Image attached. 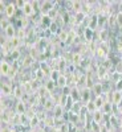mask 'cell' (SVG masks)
Masks as SVG:
<instances>
[{
    "mask_svg": "<svg viewBox=\"0 0 122 132\" xmlns=\"http://www.w3.org/2000/svg\"><path fill=\"white\" fill-rule=\"evenodd\" d=\"M21 12H23V15L25 17H31V16L35 15L36 9H35V4H33V2H25L24 8L21 9Z\"/></svg>",
    "mask_w": 122,
    "mask_h": 132,
    "instance_id": "cell-1",
    "label": "cell"
},
{
    "mask_svg": "<svg viewBox=\"0 0 122 132\" xmlns=\"http://www.w3.org/2000/svg\"><path fill=\"white\" fill-rule=\"evenodd\" d=\"M3 32H4L5 38H8V40H12V38H15L17 36V29H16V27L13 24H9L8 28L5 30H3Z\"/></svg>",
    "mask_w": 122,
    "mask_h": 132,
    "instance_id": "cell-2",
    "label": "cell"
},
{
    "mask_svg": "<svg viewBox=\"0 0 122 132\" xmlns=\"http://www.w3.org/2000/svg\"><path fill=\"white\" fill-rule=\"evenodd\" d=\"M16 9H17V7L15 5V3H8L7 7H5V9H4V15H5V17H7V19L13 17V16L16 15Z\"/></svg>",
    "mask_w": 122,
    "mask_h": 132,
    "instance_id": "cell-3",
    "label": "cell"
},
{
    "mask_svg": "<svg viewBox=\"0 0 122 132\" xmlns=\"http://www.w3.org/2000/svg\"><path fill=\"white\" fill-rule=\"evenodd\" d=\"M52 9H54V3H52V2H41L40 11H41L42 15H49V12Z\"/></svg>",
    "mask_w": 122,
    "mask_h": 132,
    "instance_id": "cell-4",
    "label": "cell"
},
{
    "mask_svg": "<svg viewBox=\"0 0 122 132\" xmlns=\"http://www.w3.org/2000/svg\"><path fill=\"white\" fill-rule=\"evenodd\" d=\"M15 112L17 115H24L27 114V102L25 101H17L15 106Z\"/></svg>",
    "mask_w": 122,
    "mask_h": 132,
    "instance_id": "cell-5",
    "label": "cell"
},
{
    "mask_svg": "<svg viewBox=\"0 0 122 132\" xmlns=\"http://www.w3.org/2000/svg\"><path fill=\"white\" fill-rule=\"evenodd\" d=\"M11 70H12V66H11L5 60H2V63H0V73H2V77H8Z\"/></svg>",
    "mask_w": 122,
    "mask_h": 132,
    "instance_id": "cell-6",
    "label": "cell"
},
{
    "mask_svg": "<svg viewBox=\"0 0 122 132\" xmlns=\"http://www.w3.org/2000/svg\"><path fill=\"white\" fill-rule=\"evenodd\" d=\"M62 116H64V107H62V104L56 103V106L53 108V118L54 119H61Z\"/></svg>",
    "mask_w": 122,
    "mask_h": 132,
    "instance_id": "cell-7",
    "label": "cell"
},
{
    "mask_svg": "<svg viewBox=\"0 0 122 132\" xmlns=\"http://www.w3.org/2000/svg\"><path fill=\"white\" fill-rule=\"evenodd\" d=\"M0 91H2V96H9V95H13V90L12 87H11L9 83H2V89H0Z\"/></svg>",
    "mask_w": 122,
    "mask_h": 132,
    "instance_id": "cell-8",
    "label": "cell"
},
{
    "mask_svg": "<svg viewBox=\"0 0 122 132\" xmlns=\"http://www.w3.org/2000/svg\"><path fill=\"white\" fill-rule=\"evenodd\" d=\"M90 96H92V89H88V87H85V89L81 90V101H82L84 103L90 102Z\"/></svg>",
    "mask_w": 122,
    "mask_h": 132,
    "instance_id": "cell-9",
    "label": "cell"
},
{
    "mask_svg": "<svg viewBox=\"0 0 122 132\" xmlns=\"http://www.w3.org/2000/svg\"><path fill=\"white\" fill-rule=\"evenodd\" d=\"M69 96L72 98V101H73L74 103H77V101H78V99H81V90L78 89V87H73Z\"/></svg>",
    "mask_w": 122,
    "mask_h": 132,
    "instance_id": "cell-10",
    "label": "cell"
},
{
    "mask_svg": "<svg viewBox=\"0 0 122 132\" xmlns=\"http://www.w3.org/2000/svg\"><path fill=\"white\" fill-rule=\"evenodd\" d=\"M56 85H57V87H60V89H65V87H68V78H66V75L60 74Z\"/></svg>",
    "mask_w": 122,
    "mask_h": 132,
    "instance_id": "cell-11",
    "label": "cell"
},
{
    "mask_svg": "<svg viewBox=\"0 0 122 132\" xmlns=\"http://www.w3.org/2000/svg\"><path fill=\"white\" fill-rule=\"evenodd\" d=\"M90 89H92V93L96 94V96L102 95V89H104V87H102V83L101 82H94Z\"/></svg>",
    "mask_w": 122,
    "mask_h": 132,
    "instance_id": "cell-12",
    "label": "cell"
},
{
    "mask_svg": "<svg viewBox=\"0 0 122 132\" xmlns=\"http://www.w3.org/2000/svg\"><path fill=\"white\" fill-rule=\"evenodd\" d=\"M101 111L104 112V115H112L113 114V103L112 102H105Z\"/></svg>",
    "mask_w": 122,
    "mask_h": 132,
    "instance_id": "cell-13",
    "label": "cell"
},
{
    "mask_svg": "<svg viewBox=\"0 0 122 132\" xmlns=\"http://www.w3.org/2000/svg\"><path fill=\"white\" fill-rule=\"evenodd\" d=\"M57 38H59L61 42H68V38H69V30H66V29H61V30H59V33H57Z\"/></svg>",
    "mask_w": 122,
    "mask_h": 132,
    "instance_id": "cell-14",
    "label": "cell"
},
{
    "mask_svg": "<svg viewBox=\"0 0 122 132\" xmlns=\"http://www.w3.org/2000/svg\"><path fill=\"white\" fill-rule=\"evenodd\" d=\"M39 124H40V116H39L37 114H33V115L29 118V126L35 129V128L39 127Z\"/></svg>",
    "mask_w": 122,
    "mask_h": 132,
    "instance_id": "cell-15",
    "label": "cell"
},
{
    "mask_svg": "<svg viewBox=\"0 0 122 132\" xmlns=\"http://www.w3.org/2000/svg\"><path fill=\"white\" fill-rule=\"evenodd\" d=\"M54 106H56V102L54 101H52V99H49V98H47L45 101H44V104H42V108L45 110V111H53V108H54Z\"/></svg>",
    "mask_w": 122,
    "mask_h": 132,
    "instance_id": "cell-16",
    "label": "cell"
},
{
    "mask_svg": "<svg viewBox=\"0 0 122 132\" xmlns=\"http://www.w3.org/2000/svg\"><path fill=\"white\" fill-rule=\"evenodd\" d=\"M121 99H122V93H121L119 90H116V91L112 93V103H113V104L117 106Z\"/></svg>",
    "mask_w": 122,
    "mask_h": 132,
    "instance_id": "cell-17",
    "label": "cell"
},
{
    "mask_svg": "<svg viewBox=\"0 0 122 132\" xmlns=\"http://www.w3.org/2000/svg\"><path fill=\"white\" fill-rule=\"evenodd\" d=\"M102 120H104V112L101 111V110H97V111L93 114V122L101 124V123H102Z\"/></svg>",
    "mask_w": 122,
    "mask_h": 132,
    "instance_id": "cell-18",
    "label": "cell"
},
{
    "mask_svg": "<svg viewBox=\"0 0 122 132\" xmlns=\"http://www.w3.org/2000/svg\"><path fill=\"white\" fill-rule=\"evenodd\" d=\"M42 123L45 127H53L54 123H56V119H54L53 116H45L42 119Z\"/></svg>",
    "mask_w": 122,
    "mask_h": 132,
    "instance_id": "cell-19",
    "label": "cell"
},
{
    "mask_svg": "<svg viewBox=\"0 0 122 132\" xmlns=\"http://www.w3.org/2000/svg\"><path fill=\"white\" fill-rule=\"evenodd\" d=\"M11 123V114L8 111H3L2 112V124L7 126Z\"/></svg>",
    "mask_w": 122,
    "mask_h": 132,
    "instance_id": "cell-20",
    "label": "cell"
},
{
    "mask_svg": "<svg viewBox=\"0 0 122 132\" xmlns=\"http://www.w3.org/2000/svg\"><path fill=\"white\" fill-rule=\"evenodd\" d=\"M94 103H96V106H97V110H101L102 108V106H104V103H105V101H104V98H102V95H98V96H96L94 99Z\"/></svg>",
    "mask_w": 122,
    "mask_h": 132,
    "instance_id": "cell-21",
    "label": "cell"
},
{
    "mask_svg": "<svg viewBox=\"0 0 122 132\" xmlns=\"http://www.w3.org/2000/svg\"><path fill=\"white\" fill-rule=\"evenodd\" d=\"M72 62H73L74 65H81V63H82L81 54H80V53H74L73 56H72Z\"/></svg>",
    "mask_w": 122,
    "mask_h": 132,
    "instance_id": "cell-22",
    "label": "cell"
},
{
    "mask_svg": "<svg viewBox=\"0 0 122 132\" xmlns=\"http://www.w3.org/2000/svg\"><path fill=\"white\" fill-rule=\"evenodd\" d=\"M86 108H88V112H92V114H94V112L97 111V106H96L94 101L88 102V103H86Z\"/></svg>",
    "mask_w": 122,
    "mask_h": 132,
    "instance_id": "cell-23",
    "label": "cell"
},
{
    "mask_svg": "<svg viewBox=\"0 0 122 132\" xmlns=\"http://www.w3.org/2000/svg\"><path fill=\"white\" fill-rule=\"evenodd\" d=\"M33 62H35V58H33L32 56H27L24 58V61H23V66L24 68H28V66H31Z\"/></svg>",
    "mask_w": 122,
    "mask_h": 132,
    "instance_id": "cell-24",
    "label": "cell"
},
{
    "mask_svg": "<svg viewBox=\"0 0 122 132\" xmlns=\"http://www.w3.org/2000/svg\"><path fill=\"white\" fill-rule=\"evenodd\" d=\"M25 29H27V28H23V27L17 28V36H16V37L20 38V40H24V37H25V35H27Z\"/></svg>",
    "mask_w": 122,
    "mask_h": 132,
    "instance_id": "cell-25",
    "label": "cell"
},
{
    "mask_svg": "<svg viewBox=\"0 0 122 132\" xmlns=\"http://www.w3.org/2000/svg\"><path fill=\"white\" fill-rule=\"evenodd\" d=\"M84 37H85V40L90 41V40L93 38V29L86 28V29H85V32H84Z\"/></svg>",
    "mask_w": 122,
    "mask_h": 132,
    "instance_id": "cell-26",
    "label": "cell"
},
{
    "mask_svg": "<svg viewBox=\"0 0 122 132\" xmlns=\"http://www.w3.org/2000/svg\"><path fill=\"white\" fill-rule=\"evenodd\" d=\"M106 73H107V69L106 68H104V66L101 65L98 68V70H97V75H98V78H104V77L106 75Z\"/></svg>",
    "mask_w": 122,
    "mask_h": 132,
    "instance_id": "cell-27",
    "label": "cell"
},
{
    "mask_svg": "<svg viewBox=\"0 0 122 132\" xmlns=\"http://www.w3.org/2000/svg\"><path fill=\"white\" fill-rule=\"evenodd\" d=\"M56 86H57V85H56V82H53L52 79H48V81L45 82V89H47L49 93H51V91L54 89V87H56Z\"/></svg>",
    "mask_w": 122,
    "mask_h": 132,
    "instance_id": "cell-28",
    "label": "cell"
},
{
    "mask_svg": "<svg viewBox=\"0 0 122 132\" xmlns=\"http://www.w3.org/2000/svg\"><path fill=\"white\" fill-rule=\"evenodd\" d=\"M101 127H102V124H99V123H96V122H92L90 123L92 132H101Z\"/></svg>",
    "mask_w": 122,
    "mask_h": 132,
    "instance_id": "cell-29",
    "label": "cell"
},
{
    "mask_svg": "<svg viewBox=\"0 0 122 132\" xmlns=\"http://www.w3.org/2000/svg\"><path fill=\"white\" fill-rule=\"evenodd\" d=\"M57 131L59 132H69V123L68 122H64L62 124H60V127H59Z\"/></svg>",
    "mask_w": 122,
    "mask_h": 132,
    "instance_id": "cell-30",
    "label": "cell"
},
{
    "mask_svg": "<svg viewBox=\"0 0 122 132\" xmlns=\"http://www.w3.org/2000/svg\"><path fill=\"white\" fill-rule=\"evenodd\" d=\"M11 58H12L13 61H17L19 58H20V56H21V53H20V50H13V52H11Z\"/></svg>",
    "mask_w": 122,
    "mask_h": 132,
    "instance_id": "cell-31",
    "label": "cell"
},
{
    "mask_svg": "<svg viewBox=\"0 0 122 132\" xmlns=\"http://www.w3.org/2000/svg\"><path fill=\"white\" fill-rule=\"evenodd\" d=\"M11 23L8 21V19H2V21H0V27H2V29L3 30H5L7 28H8V25H9Z\"/></svg>",
    "mask_w": 122,
    "mask_h": 132,
    "instance_id": "cell-32",
    "label": "cell"
},
{
    "mask_svg": "<svg viewBox=\"0 0 122 132\" xmlns=\"http://www.w3.org/2000/svg\"><path fill=\"white\" fill-rule=\"evenodd\" d=\"M57 28H59L57 24L54 23V21H52V24L49 25V30H51L52 33H57Z\"/></svg>",
    "mask_w": 122,
    "mask_h": 132,
    "instance_id": "cell-33",
    "label": "cell"
},
{
    "mask_svg": "<svg viewBox=\"0 0 122 132\" xmlns=\"http://www.w3.org/2000/svg\"><path fill=\"white\" fill-rule=\"evenodd\" d=\"M36 75H37L39 79H41V78H44V77H45V71H42L41 69H37V70H36Z\"/></svg>",
    "mask_w": 122,
    "mask_h": 132,
    "instance_id": "cell-34",
    "label": "cell"
},
{
    "mask_svg": "<svg viewBox=\"0 0 122 132\" xmlns=\"http://www.w3.org/2000/svg\"><path fill=\"white\" fill-rule=\"evenodd\" d=\"M116 20H117V24L119 27H122V12H119V13L116 15Z\"/></svg>",
    "mask_w": 122,
    "mask_h": 132,
    "instance_id": "cell-35",
    "label": "cell"
},
{
    "mask_svg": "<svg viewBox=\"0 0 122 132\" xmlns=\"http://www.w3.org/2000/svg\"><path fill=\"white\" fill-rule=\"evenodd\" d=\"M24 4H25V2H21V0H17V2H15V5H16L17 8H20V9L24 8Z\"/></svg>",
    "mask_w": 122,
    "mask_h": 132,
    "instance_id": "cell-36",
    "label": "cell"
},
{
    "mask_svg": "<svg viewBox=\"0 0 122 132\" xmlns=\"http://www.w3.org/2000/svg\"><path fill=\"white\" fill-rule=\"evenodd\" d=\"M117 108H118V110H122V99H121V101L118 102V104H117Z\"/></svg>",
    "mask_w": 122,
    "mask_h": 132,
    "instance_id": "cell-37",
    "label": "cell"
},
{
    "mask_svg": "<svg viewBox=\"0 0 122 132\" xmlns=\"http://www.w3.org/2000/svg\"><path fill=\"white\" fill-rule=\"evenodd\" d=\"M36 132H47L45 128H36Z\"/></svg>",
    "mask_w": 122,
    "mask_h": 132,
    "instance_id": "cell-38",
    "label": "cell"
},
{
    "mask_svg": "<svg viewBox=\"0 0 122 132\" xmlns=\"http://www.w3.org/2000/svg\"><path fill=\"white\" fill-rule=\"evenodd\" d=\"M118 32H119V35L122 36V27H119V29H118Z\"/></svg>",
    "mask_w": 122,
    "mask_h": 132,
    "instance_id": "cell-39",
    "label": "cell"
},
{
    "mask_svg": "<svg viewBox=\"0 0 122 132\" xmlns=\"http://www.w3.org/2000/svg\"><path fill=\"white\" fill-rule=\"evenodd\" d=\"M11 132H16V131H15V129H12V128H11Z\"/></svg>",
    "mask_w": 122,
    "mask_h": 132,
    "instance_id": "cell-40",
    "label": "cell"
},
{
    "mask_svg": "<svg viewBox=\"0 0 122 132\" xmlns=\"http://www.w3.org/2000/svg\"><path fill=\"white\" fill-rule=\"evenodd\" d=\"M29 132H36V129H32V131H29Z\"/></svg>",
    "mask_w": 122,
    "mask_h": 132,
    "instance_id": "cell-41",
    "label": "cell"
},
{
    "mask_svg": "<svg viewBox=\"0 0 122 132\" xmlns=\"http://www.w3.org/2000/svg\"><path fill=\"white\" fill-rule=\"evenodd\" d=\"M109 132H116V131H114V129H110V131H109Z\"/></svg>",
    "mask_w": 122,
    "mask_h": 132,
    "instance_id": "cell-42",
    "label": "cell"
},
{
    "mask_svg": "<svg viewBox=\"0 0 122 132\" xmlns=\"http://www.w3.org/2000/svg\"><path fill=\"white\" fill-rule=\"evenodd\" d=\"M52 132H59V131H52Z\"/></svg>",
    "mask_w": 122,
    "mask_h": 132,
    "instance_id": "cell-43",
    "label": "cell"
},
{
    "mask_svg": "<svg viewBox=\"0 0 122 132\" xmlns=\"http://www.w3.org/2000/svg\"><path fill=\"white\" fill-rule=\"evenodd\" d=\"M121 93H122V90H121Z\"/></svg>",
    "mask_w": 122,
    "mask_h": 132,
    "instance_id": "cell-44",
    "label": "cell"
}]
</instances>
